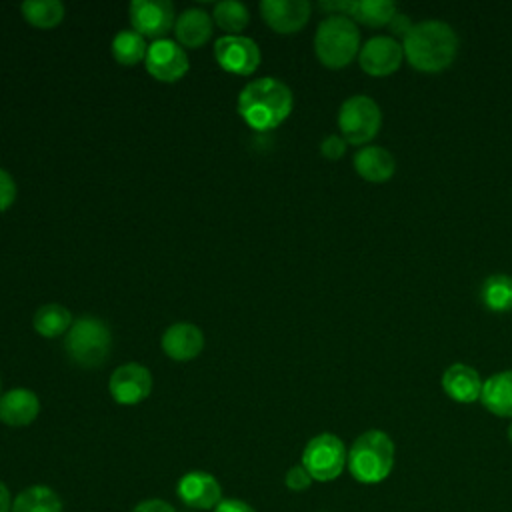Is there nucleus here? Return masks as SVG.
I'll list each match as a JSON object with an SVG mask.
<instances>
[{"label":"nucleus","mask_w":512,"mask_h":512,"mask_svg":"<svg viewBox=\"0 0 512 512\" xmlns=\"http://www.w3.org/2000/svg\"><path fill=\"white\" fill-rule=\"evenodd\" d=\"M132 512H176L172 504H168L166 500H160V498H148V500H142L138 502Z\"/></svg>","instance_id":"31"},{"label":"nucleus","mask_w":512,"mask_h":512,"mask_svg":"<svg viewBox=\"0 0 512 512\" xmlns=\"http://www.w3.org/2000/svg\"><path fill=\"white\" fill-rule=\"evenodd\" d=\"M348 462V450L344 442L330 432L316 434L308 440L302 450V466L308 470L312 480L330 482L336 480Z\"/></svg>","instance_id":"7"},{"label":"nucleus","mask_w":512,"mask_h":512,"mask_svg":"<svg viewBox=\"0 0 512 512\" xmlns=\"http://www.w3.org/2000/svg\"><path fill=\"white\" fill-rule=\"evenodd\" d=\"M64 348L78 366L96 368L110 356V328L96 316H80L66 332Z\"/></svg>","instance_id":"5"},{"label":"nucleus","mask_w":512,"mask_h":512,"mask_svg":"<svg viewBox=\"0 0 512 512\" xmlns=\"http://www.w3.org/2000/svg\"><path fill=\"white\" fill-rule=\"evenodd\" d=\"M38 412L40 400L28 388H12L0 396V422L8 426H28Z\"/></svg>","instance_id":"18"},{"label":"nucleus","mask_w":512,"mask_h":512,"mask_svg":"<svg viewBox=\"0 0 512 512\" xmlns=\"http://www.w3.org/2000/svg\"><path fill=\"white\" fill-rule=\"evenodd\" d=\"M146 42L144 36H140L134 30H122L112 40V56L122 66H134L140 60L146 58Z\"/></svg>","instance_id":"26"},{"label":"nucleus","mask_w":512,"mask_h":512,"mask_svg":"<svg viewBox=\"0 0 512 512\" xmlns=\"http://www.w3.org/2000/svg\"><path fill=\"white\" fill-rule=\"evenodd\" d=\"M12 496L4 482H0V512H12Z\"/></svg>","instance_id":"34"},{"label":"nucleus","mask_w":512,"mask_h":512,"mask_svg":"<svg viewBox=\"0 0 512 512\" xmlns=\"http://www.w3.org/2000/svg\"><path fill=\"white\" fill-rule=\"evenodd\" d=\"M320 8L336 10V14H346L354 22L360 20L368 26H384L398 12V6L392 0H336L320 2Z\"/></svg>","instance_id":"15"},{"label":"nucleus","mask_w":512,"mask_h":512,"mask_svg":"<svg viewBox=\"0 0 512 512\" xmlns=\"http://www.w3.org/2000/svg\"><path fill=\"white\" fill-rule=\"evenodd\" d=\"M354 168L368 182H386L396 172V158L384 146L366 144L354 154Z\"/></svg>","instance_id":"19"},{"label":"nucleus","mask_w":512,"mask_h":512,"mask_svg":"<svg viewBox=\"0 0 512 512\" xmlns=\"http://www.w3.org/2000/svg\"><path fill=\"white\" fill-rule=\"evenodd\" d=\"M382 126V110L378 102L368 94L348 96L338 110L340 136L348 144L370 142Z\"/></svg>","instance_id":"6"},{"label":"nucleus","mask_w":512,"mask_h":512,"mask_svg":"<svg viewBox=\"0 0 512 512\" xmlns=\"http://www.w3.org/2000/svg\"><path fill=\"white\" fill-rule=\"evenodd\" d=\"M212 512H256L248 502L238 498H226L222 500Z\"/></svg>","instance_id":"33"},{"label":"nucleus","mask_w":512,"mask_h":512,"mask_svg":"<svg viewBox=\"0 0 512 512\" xmlns=\"http://www.w3.org/2000/svg\"><path fill=\"white\" fill-rule=\"evenodd\" d=\"M506 432H508V440L512 442V422H510V426H508V430H506Z\"/></svg>","instance_id":"35"},{"label":"nucleus","mask_w":512,"mask_h":512,"mask_svg":"<svg viewBox=\"0 0 512 512\" xmlns=\"http://www.w3.org/2000/svg\"><path fill=\"white\" fill-rule=\"evenodd\" d=\"M394 460L396 448L392 438L384 430L370 428L348 448L346 468L360 484H378L390 476Z\"/></svg>","instance_id":"3"},{"label":"nucleus","mask_w":512,"mask_h":512,"mask_svg":"<svg viewBox=\"0 0 512 512\" xmlns=\"http://www.w3.org/2000/svg\"><path fill=\"white\" fill-rule=\"evenodd\" d=\"M314 52L326 68H344L360 52L358 24L346 14H328L316 28Z\"/></svg>","instance_id":"4"},{"label":"nucleus","mask_w":512,"mask_h":512,"mask_svg":"<svg viewBox=\"0 0 512 512\" xmlns=\"http://www.w3.org/2000/svg\"><path fill=\"white\" fill-rule=\"evenodd\" d=\"M12 512H62V500L52 488L36 484L14 498Z\"/></svg>","instance_id":"22"},{"label":"nucleus","mask_w":512,"mask_h":512,"mask_svg":"<svg viewBox=\"0 0 512 512\" xmlns=\"http://www.w3.org/2000/svg\"><path fill=\"white\" fill-rule=\"evenodd\" d=\"M14 200H16V184L12 176L4 168H0V212L8 210Z\"/></svg>","instance_id":"30"},{"label":"nucleus","mask_w":512,"mask_h":512,"mask_svg":"<svg viewBox=\"0 0 512 512\" xmlns=\"http://www.w3.org/2000/svg\"><path fill=\"white\" fill-rule=\"evenodd\" d=\"M480 402L496 416L512 418V370H502L484 380Z\"/></svg>","instance_id":"21"},{"label":"nucleus","mask_w":512,"mask_h":512,"mask_svg":"<svg viewBox=\"0 0 512 512\" xmlns=\"http://www.w3.org/2000/svg\"><path fill=\"white\" fill-rule=\"evenodd\" d=\"M128 14L134 32L146 38L162 40L174 26V6L168 0H132Z\"/></svg>","instance_id":"11"},{"label":"nucleus","mask_w":512,"mask_h":512,"mask_svg":"<svg viewBox=\"0 0 512 512\" xmlns=\"http://www.w3.org/2000/svg\"><path fill=\"white\" fill-rule=\"evenodd\" d=\"M20 10L24 20L36 28H54L64 18V6L58 0H28Z\"/></svg>","instance_id":"25"},{"label":"nucleus","mask_w":512,"mask_h":512,"mask_svg":"<svg viewBox=\"0 0 512 512\" xmlns=\"http://www.w3.org/2000/svg\"><path fill=\"white\" fill-rule=\"evenodd\" d=\"M312 476L308 474V470L302 466V464H296V466H290L286 476H284V484L288 490L292 492H302V490H308L310 484H312Z\"/></svg>","instance_id":"28"},{"label":"nucleus","mask_w":512,"mask_h":512,"mask_svg":"<svg viewBox=\"0 0 512 512\" xmlns=\"http://www.w3.org/2000/svg\"><path fill=\"white\" fill-rule=\"evenodd\" d=\"M144 66L158 82H176L188 72V56L184 48L168 38L154 40L144 58Z\"/></svg>","instance_id":"10"},{"label":"nucleus","mask_w":512,"mask_h":512,"mask_svg":"<svg viewBox=\"0 0 512 512\" xmlns=\"http://www.w3.org/2000/svg\"><path fill=\"white\" fill-rule=\"evenodd\" d=\"M108 388L118 404L134 406L146 400L152 392V374L146 366L138 362H128L112 372Z\"/></svg>","instance_id":"12"},{"label":"nucleus","mask_w":512,"mask_h":512,"mask_svg":"<svg viewBox=\"0 0 512 512\" xmlns=\"http://www.w3.org/2000/svg\"><path fill=\"white\" fill-rule=\"evenodd\" d=\"M456 30L436 18L414 22L410 32L402 38L404 58L422 72H440L448 68L458 54Z\"/></svg>","instance_id":"1"},{"label":"nucleus","mask_w":512,"mask_h":512,"mask_svg":"<svg viewBox=\"0 0 512 512\" xmlns=\"http://www.w3.org/2000/svg\"><path fill=\"white\" fill-rule=\"evenodd\" d=\"M204 348V334L190 322H176L162 334V350L168 358L184 362L196 358Z\"/></svg>","instance_id":"17"},{"label":"nucleus","mask_w":512,"mask_h":512,"mask_svg":"<svg viewBox=\"0 0 512 512\" xmlns=\"http://www.w3.org/2000/svg\"><path fill=\"white\" fill-rule=\"evenodd\" d=\"M412 26H414L412 18H410L408 14H404V12H396V14H394V18L388 22L390 32H392V34H400L402 38L410 32V28H412Z\"/></svg>","instance_id":"32"},{"label":"nucleus","mask_w":512,"mask_h":512,"mask_svg":"<svg viewBox=\"0 0 512 512\" xmlns=\"http://www.w3.org/2000/svg\"><path fill=\"white\" fill-rule=\"evenodd\" d=\"M404 58L402 42L392 34H376L368 38L358 52L360 68L372 76H386L400 68Z\"/></svg>","instance_id":"9"},{"label":"nucleus","mask_w":512,"mask_h":512,"mask_svg":"<svg viewBox=\"0 0 512 512\" xmlns=\"http://www.w3.org/2000/svg\"><path fill=\"white\" fill-rule=\"evenodd\" d=\"M480 298L486 308L506 312L512 308V276L496 272L490 274L480 286Z\"/></svg>","instance_id":"24"},{"label":"nucleus","mask_w":512,"mask_h":512,"mask_svg":"<svg viewBox=\"0 0 512 512\" xmlns=\"http://www.w3.org/2000/svg\"><path fill=\"white\" fill-rule=\"evenodd\" d=\"M212 20L226 32H242L250 22V12L242 2L224 0L214 6Z\"/></svg>","instance_id":"27"},{"label":"nucleus","mask_w":512,"mask_h":512,"mask_svg":"<svg viewBox=\"0 0 512 512\" xmlns=\"http://www.w3.org/2000/svg\"><path fill=\"white\" fill-rule=\"evenodd\" d=\"M214 56L222 70L240 74V76H248L256 72L260 64L258 44L252 38L240 36V34L220 36L214 44Z\"/></svg>","instance_id":"8"},{"label":"nucleus","mask_w":512,"mask_h":512,"mask_svg":"<svg viewBox=\"0 0 512 512\" xmlns=\"http://www.w3.org/2000/svg\"><path fill=\"white\" fill-rule=\"evenodd\" d=\"M292 104V90L282 80L264 76L242 88L238 96V114L250 128L266 132L280 126L290 116Z\"/></svg>","instance_id":"2"},{"label":"nucleus","mask_w":512,"mask_h":512,"mask_svg":"<svg viewBox=\"0 0 512 512\" xmlns=\"http://www.w3.org/2000/svg\"><path fill=\"white\" fill-rule=\"evenodd\" d=\"M262 20L278 34H294L306 26L312 6L308 0H262Z\"/></svg>","instance_id":"13"},{"label":"nucleus","mask_w":512,"mask_h":512,"mask_svg":"<svg viewBox=\"0 0 512 512\" xmlns=\"http://www.w3.org/2000/svg\"><path fill=\"white\" fill-rule=\"evenodd\" d=\"M176 494L186 506L198 510H214L224 500L220 482L204 470L186 472L178 480Z\"/></svg>","instance_id":"14"},{"label":"nucleus","mask_w":512,"mask_h":512,"mask_svg":"<svg viewBox=\"0 0 512 512\" xmlns=\"http://www.w3.org/2000/svg\"><path fill=\"white\" fill-rule=\"evenodd\" d=\"M34 330L44 338H56L70 330L72 314L62 304H44L34 314Z\"/></svg>","instance_id":"23"},{"label":"nucleus","mask_w":512,"mask_h":512,"mask_svg":"<svg viewBox=\"0 0 512 512\" xmlns=\"http://www.w3.org/2000/svg\"><path fill=\"white\" fill-rule=\"evenodd\" d=\"M348 142L340 136V134H328L322 142H320V152L324 158L328 160H338L344 156Z\"/></svg>","instance_id":"29"},{"label":"nucleus","mask_w":512,"mask_h":512,"mask_svg":"<svg viewBox=\"0 0 512 512\" xmlns=\"http://www.w3.org/2000/svg\"><path fill=\"white\" fill-rule=\"evenodd\" d=\"M440 384H442V390L452 400L470 404V402L480 400L484 380L480 378V374L474 366L464 364V362H454L442 372Z\"/></svg>","instance_id":"16"},{"label":"nucleus","mask_w":512,"mask_h":512,"mask_svg":"<svg viewBox=\"0 0 512 512\" xmlns=\"http://www.w3.org/2000/svg\"><path fill=\"white\" fill-rule=\"evenodd\" d=\"M174 32L180 46L200 48L212 36V16L200 8H188L176 18Z\"/></svg>","instance_id":"20"}]
</instances>
